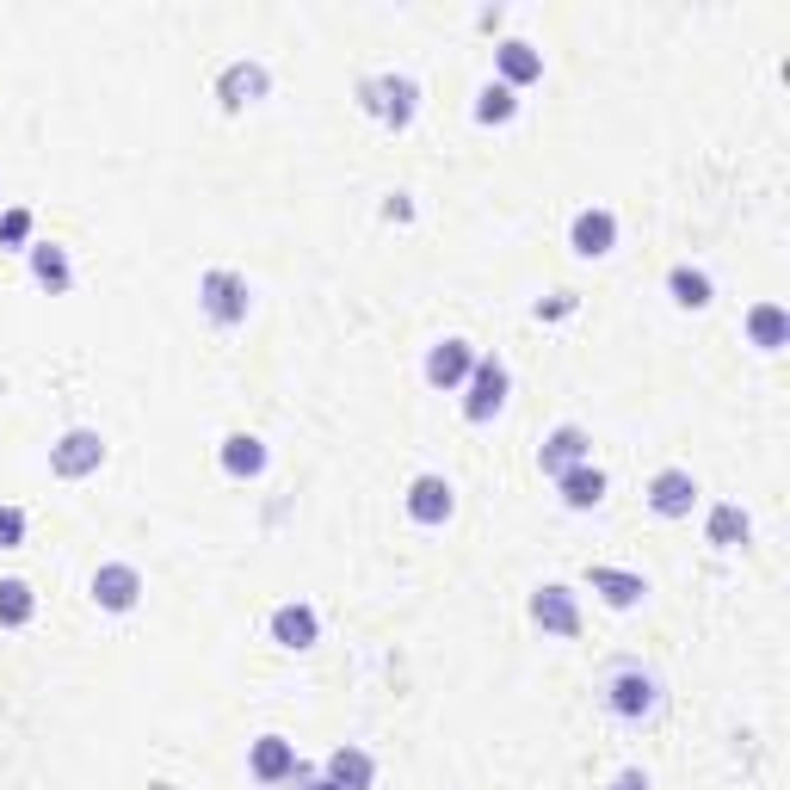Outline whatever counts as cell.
Instances as JSON below:
<instances>
[{
  "mask_svg": "<svg viewBox=\"0 0 790 790\" xmlns=\"http://www.w3.org/2000/svg\"><path fill=\"white\" fill-rule=\"evenodd\" d=\"M204 309L217 315V321H241L247 315V284L229 278V272H210L204 278Z\"/></svg>",
  "mask_w": 790,
  "mask_h": 790,
  "instance_id": "cell-1",
  "label": "cell"
},
{
  "mask_svg": "<svg viewBox=\"0 0 790 790\" xmlns=\"http://www.w3.org/2000/svg\"><path fill=\"white\" fill-rule=\"evenodd\" d=\"M408 513H414L420 525H439V519L451 513V488H445L439 476H420V482L408 488Z\"/></svg>",
  "mask_w": 790,
  "mask_h": 790,
  "instance_id": "cell-2",
  "label": "cell"
},
{
  "mask_svg": "<svg viewBox=\"0 0 790 790\" xmlns=\"http://www.w3.org/2000/svg\"><path fill=\"white\" fill-rule=\"evenodd\" d=\"M99 457H105V445H99L93 433H68V439L56 445V470H62V476H87V470H99Z\"/></svg>",
  "mask_w": 790,
  "mask_h": 790,
  "instance_id": "cell-3",
  "label": "cell"
},
{
  "mask_svg": "<svg viewBox=\"0 0 790 790\" xmlns=\"http://www.w3.org/2000/svg\"><path fill=\"white\" fill-rule=\"evenodd\" d=\"M93 599L105 605V612H124V605L136 599V568H99L93 574Z\"/></svg>",
  "mask_w": 790,
  "mask_h": 790,
  "instance_id": "cell-4",
  "label": "cell"
},
{
  "mask_svg": "<svg viewBox=\"0 0 790 790\" xmlns=\"http://www.w3.org/2000/svg\"><path fill=\"white\" fill-rule=\"evenodd\" d=\"M692 476H679V470H667V476H655V513H667V519H679V513H692Z\"/></svg>",
  "mask_w": 790,
  "mask_h": 790,
  "instance_id": "cell-5",
  "label": "cell"
},
{
  "mask_svg": "<svg viewBox=\"0 0 790 790\" xmlns=\"http://www.w3.org/2000/svg\"><path fill=\"white\" fill-rule=\"evenodd\" d=\"M531 618L544 624V630H556V636H574V605H568V593L562 587H544L531 599Z\"/></svg>",
  "mask_w": 790,
  "mask_h": 790,
  "instance_id": "cell-6",
  "label": "cell"
},
{
  "mask_svg": "<svg viewBox=\"0 0 790 790\" xmlns=\"http://www.w3.org/2000/svg\"><path fill=\"white\" fill-rule=\"evenodd\" d=\"M272 636L284 642V649H309V642H315V612H303V605H284V612L272 618Z\"/></svg>",
  "mask_w": 790,
  "mask_h": 790,
  "instance_id": "cell-7",
  "label": "cell"
},
{
  "mask_svg": "<svg viewBox=\"0 0 790 790\" xmlns=\"http://www.w3.org/2000/svg\"><path fill=\"white\" fill-rule=\"evenodd\" d=\"M612 247V217L605 210H587V217H574V254H605Z\"/></svg>",
  "mask_w": 790,
  "mask_h": 790,
  "instance_id": "cell-8",
  "label": "cell"
},
{
  "mask_svg": "<svg viewBox=\"0 0 790 790\" xmlns=\"http://www.w3.org/2000/svg\"><path fill=\"white\" fill-rule=\"evenodd\" d=\"M365 93H377L371 105H377L389 124H408L414 118V81H383V87H365Z\"/></svg>",
  "mask_w": 790,
  "mask_h": 790,
  "instance_id": "cell-9",
  "label": "cell"
},
{
  "mask_svg": "<svg viewBox=\"0 0 790 790\" xmlns=\"http://www.w3.org/2000/svg\"><path fill=\"white\" fill-rule=\"evenodd\" d=\"M500 395H507V371L500 365H482L476 371V395H470V420H488L500 408Z\"/></svg>",
  "mask_w": 790,
  "mask_h": 790,
  "instance_id": "cell-10",
  "label": "cell"
},
{
  "mask_svg": "<svg viewBox=\"0 0 790 790\" xmlns=\"http://www.w3.org/2000/svg\"><path fill=\"white\" fill-rule=\"evenodd\" d=\"M223 463H229L235 476H260V470H266V445L247 439V433H235V439L223 445Z\"/></svg>",
  "mask_w": 790,
  "mask_h": 790,
  "instance_id": "cell-11",
  "label": "cell"
},
{
  "mask_svg": "<svg viewBox=\"0 0 790 790\" xmlns=\"http://www.w3.org/2000/svg\"><path fill=\"white\" fill-rule=\"evenodd\" d=\"M612 704L624 710V716H642V710H655V686L642 673H624L618 686H612Z\"/></svg>",
  "mask_w": 790,
  "mask_h": 790,
  "instance_id": "cell-12",
  "label": "cell"
},
{
  "mask_svg": "<svg viewBox=\"0 0 790 790\" xmlns=\"http://www.w3.org/2000/svg\"><path fill=\"white\" fill-rule=\"evenodd\" d=\"M463 371H470V352H463V340H445L433 358H426V377H433V383H457Z\"/></svg>",
  "mask_w": 790,
  "mask_h": 790,
  "instance_id": "cell-13",
  "label": "cell"
},
{
  "mask_svg": "<svg viewBox=\"0 0 790 790\" xmlns=\"http://www.w3.org/2000/svg\"><path fill=\"white\" fill-rule=\"evenodd\" d=\"M599 494H605L599 470H568L562 476V500H568V507H599Z\"/></svg>",
  "mask_w": 790,
  "mask_h": 790,
  "instance_id": "cell-14",
  "label": "cell"
},
{
  "mask_svg": "<svg viewBox=\"0 0 790 790\" xmlns=\"http://www.w3.org/2000/svg\"><path fill=\"white\" fill-rule=\"evenodd\" d=\"M593 587L612 605H636L642 599V581H636V574H618V568H593Z\"/></svg>",
  "mask_w": 790,
  "mask_h": 790,
  "instance_id": "cell-15",
  "label": "cell"
},
{
  "mask_svg": "<svg viewBox=\"0 0 790 790\" xmlns=\"http://www.w3.org/2000/svg\"><path fill=\"white\" fill-rule=\"evenodd\" d=\"M328 772H334L340 790H365V784H371V760H365V753H352V747L334 753V766H328Z\"/></svg>",
  "mask_w": 790,
  "mask_h": 790,
  "instance_id": "cell-16",
  "label": "cell"
},
{
  "mask_svg": "<svg viewBox=\"0 0 790 790\" xmlns=\"http://www.w3.org/2000/svg\"><path fill=\"white\" fill-rule=\"evenodd\" d=\"M254 772H260V778H284V772H291V747H284L278 735H266V741L254 747Z\"/></svg>",
  "mask_w": 790,
  "mask_h": 790,
  "instance_id": "cell-17",
  "label": "cell"
},
{
  "mask_svg": "<svg viewBox=\"0 0 790 790\" xmlns=\"http://www.w3.org/2000/svg\"><path fill=\"white\" fill-rule=\"evenodd\" d=\"M581 445H587V439L574 433V426H562V433H556V439L544 445V470H568V463L581 457Z\"/></svg>",
  "mask_w": 790,
  "mask_h": 790,
  "instance_id": "cell-18",
  "label": "cell"
},
{
  "mask_svg": "<svg viewBox=\"0 0 790 790\" xmlns=\"http://www.w3.org/2000/svg\"><path fill=\"white\" fill-rule=\"evenodd\" d=\"M31 618V593L25 581H0V624H25Z\"/></svg>",
  "mask_w": 790,
  "mask_h": 790,
  "instance_id": "cell-19",
  "label": "cell"
},
{
  "mask_svg": "<svg viewBox=\"0 0 790 790\" xmlns=\"http://www.w3.org/2000/svg\"><path fill=\"white\" fill-rule=\"evenodd\" d=\"M260 87H266V75H260V68H229V81H223L229 105H247V99H254Z\"/></svg>",
  "mask_w": 790,
  "mask_h": 790,
  "instance_id": "cell-20",
  "label": "cell"
},
{
  "mask_svg": "<svg viewBox=\"0 0 790 790\" xmlns=\"http://www.w3.org/2000/svg\"><path fill=\"white\" fill-rule=\"evenodd\" d=\"M476 118H482V124H500V118H513V87H488V93L476 99Z\"/></svg>",
  "mask_w": 790,
  "mask_h": 790,
  "instance_id": "cell-21",
  "label": "cell"
},
{
  "mask_svg": "<svg viewBox=\"0 0 790 790\" xmlns=\"http://www.w3.org/2000/svg\"><path fill=\"white\" fill-rule=\"evenodd\" d=\"M500 68H507V81H531L537 75V68H544V62H537L525 44H507V50H500Z\"/></svg>",
  "mask_w": 790,
  "mask_h": 790,
  "instance_id": "cell-22",
  "label": "cell"
},
{
  "mask_svg": "<svg viewBox=\"0 0 790 790\" xmlns=\"http://www.w3.org/2000/svg\"><path fill=\"white\" fill-rule=\"evenodd\" d=\"M31 266H38V278L50 284V291H62V284H68V260L56 254V247H38V254H31Z\"/></svg>",
  "mask_w": 790,
  "mask_h": 790,
  "instance_id": "cell-23",
  "label": "cell"
},
{
  "mask_svg": "<svg viewBox=\"0 0 790 790\" xmlns=\"http://www.w3.org/2000/svg\"><path fill=\"white\" fill-rule=\"evenodd\" d=\"M673 297L686 303V309H704V303H710V284H704L698 272H673Z\"/></svg>",
  "mask_w": 790,
  "mask_h": 790,
  "instance_id": "cell-24",
  "label": "cell"
},
{
  "mask_svg": "<svg viewBox=\"0 0 790 790\" xmlns=\"http://www.w3.org/2000/svg\"><path fill=\"white\" fill-rule=\"evenodd\" d=\"M710 537H716V544H735V537H747V513H741V507H723V513L710 519Z\"/></svg>",
  "mask_w": 790,
  "mask_h": 790,
  "instance_id": "cell-25",
  "label": "cell"
},
{
  "mask_svg": "<svg viewBox=\"0 0 790 790\" xmlns=\"http://www.w3.org/2000/svg\"><path fill=\"white\" fill-rule=\"evenodd\" d=\"M753 340H760V346H784V315L760 309V315H753Z\"/></svg>",
  "mask_w": 790,
  "mask_h": 790,
  "instance_id": "cell-26",
  "label": "cell"
},
{
  "mask_svg": "<svg viewBox=\"0 0 790 790\" xmlns=\"http://www.w3.org/2000/svg\"><path fill=\"white\" fill-rule=\"evenodd\" d=\"M19 531H25V519H19L13 507H0V550H13V544H19Z\"/></svg>",
  "mask_w": 790,
  "mask_h": 790,
  "instance_id": "cell-27",
  "label": "cell"
},
{
  "mask_svg": "<svg viewBox=\"0 0 790 790\" xmlns=\"http://www.w3.org/2000/svg\"><path fill=\"white\" fill-rule=\"evenodd\" d=\"M618 790H642V778H636V772H630V778H624V784H618Z\"/></svg>",
  "mask_w": 790,
  "mask_h": 790,
  "instance_id": "cell-28",
  "label": "cell"
},
{
  "mask_svg": "<svg viewBox=\"0 0 790 790\" xmlns=\"http://www.w3.org/2000/svg\"><path fill=\"white\" fill-rule=\"evenodd\" d=\"M315 790H340V784H315Z\"/></svg>",
  "mask_w": 790,
  "mask_h": 790,
  "instance_id": "cell-29",
  "label": "cell"
}]
</instances>
